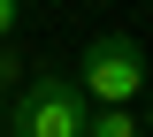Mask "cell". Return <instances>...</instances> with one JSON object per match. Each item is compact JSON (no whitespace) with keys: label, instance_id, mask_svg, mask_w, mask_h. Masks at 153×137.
<instances>
[{"label":"cell","instance_id":"obj_1","mask_svg":"<svg viewBox=\"0 0 153 137\" xmlns=\"http://www.w3.org/2000/svg\"><path fill=\"white\" fill-rule=\"evenodd\" d=\"M84 114H92V99L76 92V76L31 69L23 92L8 99V137H84Z\"/></svg>","mask_w":153,"mask_h":137},{"label":"cell","instance_id":"obj_2","mask_svg":"<svg viewBox=\"0 0 153 137\" xmlns=\"http://www.w3.org/2000/svg\"><path fill=\"white\" fill-rule=\"evenodd\" d=\"M146 46L123 38V31H107V38H92L84 53H76V92L92 99V107H138V92H146Z\"/></svg>","mask_w":153,"mask_h":137},{"label":"cell","instance_id":"obj_3","mask_svg":"<svg viewBox=\"0 0 153 137\" xmlns=\"http://www.w3.org/2000/svg\"><path fill=\"white\" fill-rule=\"evenodd\" d=\"M84 137H146V114H130V107H92V114H84Z\"/></svg>","mask_w":153,"mask_h":137},{"label":"cell","instance_id":"obj_4","mask_svg":"<svg viewBox=\"0 0 153 137\" xmlns=\"http://www.w3.org/2000/svg\"><path fill=\"white\" fill-rule=\"evenodd\" d=\"M8 92H23V53H16V38H0V99Z\"/></svg>","mask_w":153,"mask_h":137},{"label":"cell","instance_id":"obj_5","mask_svg":"<svg viewBox=\"0 0 153 137\" xmlns=\"http://www.w3.org/2000/svg\"><path fill=\"white\" fill-rule=\"evenodd\" d=\"M16 23H23V0H0V38H16Z\"/></svg>","mask_w":153,"mask_h":137},{"label":"cell","instance_id":"obj_6","mask_svg":"<svg viewBox=\"0 0 153 137\" xmlns=\"http://www.w3.org/2000/svg\"><path fill=\"white\" fill-rule=\"evenodd\" d=\"M146 137H153V92H146Z\"/></svg>","mask_w":153,"mask_h":137},{"label":"cell","instance_id":"obj_7","mask_svg":"<svg viewBox=\"0 0 153 137\" xmlns=\"http://www.w3.org/2000/svg\"><path fill=\"white\" fill-rule=\"evenodd\" d=\"M0 137H8V99H0Z\"/></svg>","mask_w":153,"mask_h":137}]
</instances>
